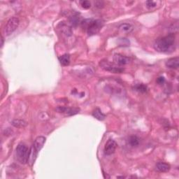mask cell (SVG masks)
<instances>
[{"label": "cell", "instance_id": "obj_13", "mask_svg": "<svg viewBox=\"0 0 179 179\" xmlns=\"http://www.w3.org/2000/svg\"><path fill=\"white\" fill-rule=\"evenodd\" d=\"M118 29L120 32H122V33L128 34L133 31L134 27L132 25L128 24V23H123V24H121L119 26Z\"/></svg>", "mask_w": 179, "mask_h": 179}, {"label": "cell", "instance_id": "obj_10", "mask_svg": "<svg viewBox=\"0 0 179 179\" xmlns=\"http://www.w3.org/2000/svg\"><path fill=\"white\" fill-rule=\"evenodd\" d=\"M165 65L167 68L177 69L179 67V58L178 57H172L166 62Z\"/></svg>", "mask_w": 179, "mask_h": 179}, {"label": "cell", "instance_id": "obj_1", "mask_svg": "<svg viewBox=\"0 0 179 179\" xmlns=\"http://www.w3.org/2000/svg\"><path fill=\"white\" fill-rule=\"evenodd\" d=\"M154 48L157 52H171L176 48V39L174 34H169L165 37L157 39L154 43Z\"/></svg>", "mask_w": 179, "mask_h": 179}, {"label": "cell", "instance_id": "obj_18", "mask_svg": "<svg viewBox=\"0 0 179 179\" xmlns=\"http://www.w3.org/2000/svg\"><path fill=\"white\" fill-rule=\"evenodd\" d=\"M134 89L140 93H145L147 92L148 87L144 84L139 83V84L135 85L134 87Z\"/></svg>", "mask_w": 179, "mask_h": 179}, {"label": "cell", "instance_id": "obj_19", "mask_svg": "<svg viewBox=\"0 0 179 179\" xmlns=\"http://www.w3.org/2000/svg\"><path fill=\"white\" fill-rule=\"evenodd\" d=\"M79 22V17L78 16H73L70 17V22L72 23L73 25L76 26L78 24Z\"/></svg>", "mask_w": 179, "mask_h": 179}, {"label": "cell", "instance_id": "obj_6", "mask_svg": "<svg viewBox=\"0 0 179 179\" xmlns=\"http://www.w3.org/2000/svg\"><path fill=\"white\" fill-rule=\"evenodd\" d=\"M117 148V143L113 139H108L104 146V153L107 155H111L115 152Z\"/></svg>", "mask_w": 179, "mask_h": 179}, {"label": "cell", "instance_id": "obj_14", "mask_svg": "<svg viewBox=\"0 0 179 179\" xmlns=\"http://www.w3.org/2000/svg\"><path fill=\"white\" fill-rule=\"evenodd\" d=\"M139 143H140L139 138L137 136H134V135L130 137L128 139V143L131 147L133 148L137 147V146L139 145Z\"/></svg>", "mask_w": 179, "mask_h": 179}, {"label": "cell", "instance_id": "obj_4", "mask_svg": "<svg viewBox=\"0 0 179 179\" xmlns=\"http://www.w3.org/2000/svg\"><path fill=\"white\" fill-rule=\"evenodd\" d=\"M20 24L19 18L17 17H12L8 20L7 24H6L4 29V34L6 36H9L11 34H13L14 32L16 30V29L18 27Z\"/></svg>", "mask_w": 179, "mask_h": 179}, {"label": "cell", "instance_id": "obj_7", "mask_svg": "<svg viewBox=\"0 0 179 179\" xmlns=\"http://www.w3.org/2000/svg\"><path fill=\"white\" fill-rule=\"evenodd\" d=\"M114 63L118 66H123L128 64L130 62L131 59L130 57L124 56L121 54H115L113 56Z\"/></svg>", "mask_w": 179, "mask_h": 179}, {"label": "cell", "instance_id": "obj_2", "mask_svg": "<svg viewBox=\"0 0 179 179\" xmlns=\"http://www.w3.org/2000/svg\"><path fill=\"white\" fill-rule=\"evenodd\" d=\"M16 153L17 160L22 164H26L28 162L30 149L24 143H19L16 149Z\"/></svg>", "mask_w": 179, "mask_h": 179}, {"label": "cell", "instance_id": "obj_15", "mask_svg": "<svg viewBox=\"0 0 179 179\" xmlns=\"http://www.w3.org/2000/svg\"><path fill=\"white\" fill-rule=\"evenodd\" d=\"M59 62L62 65L65 67L70 64V55L69 54H64L59 57Z\"/></svg>", "mask_w": 179, "mask_h": 179}, {"label": "cell", "instance_id": "obj_23", "mask_svg": "<svg viewBox=\"0 0 179 179\" xmlns=\"http://www.w3.org/2000/svg\"><path fill=\"white\" fill-rule=\"evenodd\" d=\"M95 5H96L97 7L102 8V7H103V6H104V3L102 2H97Z\"/></svg>", "mask_w": 179, "mask_h": 179}, {"label": "cell", "instance_id": "obj_22", "mask_svg": "<svg viewBox=\"0 0 179 179\" xmlns=\"http://www.w3.org/2000/svg\"><path fill=\"white\" fill-rule=\"evenodd\" d=\"M157 83L160 85H163L165 83V78L162 77V76H160V77L157 79Z\"/></svg>", "mask_w": 179, "mask_h": 179}, {"label": "cell", "instance_id": "obj_21", "mask_svg": "<svg viewBox=\"0 0 179 179\" xmlns=\"http://www.w3.org/2000/svg\"><path fill=\"white\" fill-rule=\"evenodd\" d=\"M146 4L147 6V7L148 8H152L156 7V2L154 1H152V0H150V1H147L146 2Z\"/></svg>", "mask_w": 179, "mask_h": 179}, {"label": "cell", "instance_id": "obj_12", "mask_svg": "<svg viewBox=\"0 0 179 179\" xmlns=\"http://www.w3.org/2000/svg\"><path fill=\"white\" fill-rule=\"evenodd\" d=\"M155 167H156V169L160 172H167L171 169V167L169 164L163 162H158Z\"/></svg>", "mask_w": 179, "mask_h": 179}, {"label": "cell", "instance_id": "obj_5", "mask_svg": "<svg viewBox=\"0 0 179 179\" xmlns=\"http://www.w3.org/2000/svg\"><path fill=\"white\" fill-rule=\"evenodd\" d=\"M104 22L101 20H91L88 27L87 28V34L89 36L97 34L101 30L102 27H103Z\"/></svg>", "mask_w": 179, "mask_h": 179}, {"label": "cell", "instance_id": "obj_9", "mask_svg": "<svg viewBox=\"0 0 179 179\" xmlns=\"http://www.w3.org/2000/svg\"><path fill=\"white\" fill-rule=\"evenodd\" d=\"M46 139L44 137H42V136L38 137L37 139H35L32 146H33V147L36 149L38 152H39L43 147V146H44L45 143H46Z\"/></svg>", "mask_w": 179, "mask_h": 179}, {"label": "cell", "instance_id": "obj_3", "mask_svg": "<svg viewBox=\"0 0 179 179\" xmlns=\"http://www.w3.org/2000/svg\"><path fill=\"white\" fill-rule=\"evenodd\" d=\"M99 65L102 69L107 72H109L114 74H120L124 72V69L117 65L115 63L110 62L107 60H102L99 62Z\"/></svg>", "mask_w": 179, "mask_h": 179}, {"label": "cell", "instance_id": "obj_20", "mask_svg": "<svg viewBox=\"0 0 179 179\" xmlns=\"http://www.w3.org/2000/svg\"><path fill=\"white\" fill-rule=\"evenodd\" d=\"M81 7L85 9H88L91 7V3L89 1H81L80 2Z\"/></svg>", "mask_w": 179, "mask_h": 179}, {"label": "cell", "instance_id": "obj_17", "mask_svg": "<svg viewBox=\"0 0 179 179\" xmlns=\"http://www.w3.org/2000/svg\"><path fill=\"white\" fill-rule=\"evenodd\" d=\"M92 116L95 117L96 119H97L99 120H104L106 118V116L98 108H97L94 110V111L92 112Z\"/></svg>", "mask_w": 179, "mask_h": 179}, {"label": "cell", "instance_id": "obj_11", "mask_svg": "<svg viewBox=\"0 0 179 179\" xmlns=\"http://www.w3.org/2000/svg\"><path fill=\"white\" fill-rule=\"evenodd\" d=\"M38 153H39V152H38L37 150L32 146V147L30 149V154H29V158L27 162V163L30 164V166H32L34 164L35 160H37Z\"/></svg>", "mask_w": 179, "mask_h": 179}, {"label": "cell", "instance_id": "obj_24", "mask_svg": "<svg viewBox=\"0 0 179 179\" xmlns=\"http://www.w3.org/2000/svg\"><path fill=\"white\" fill-rule=\"evenodd\" d=\"M3 44H4V39H3V37H2V44H1V46H2Z\"/></svg>", "mask_w": 179, "mask_h": 179}, {"label": "cell", "instance_id": "obj_16", "mask_svg": "<svg viewBox=\"0 0 179 179\" xmlns=\"http://www.w3.org/2000/svg\"><path fill=\"white\" fill-rule=\"evenodd\" d=\"M11 125H12L13 127H17V128H23L27 126V123L26 122L25 120L16 119V120H13V121L11 122Z\"/></svg>", "mask_w": 179, "mask_h": 179}, {"label": "cell", "instance_id": "obj_8", "mask_svg": "<svg viewBox=\"0 0 179 179\" xmlns=\"http://www.w3.org/2000/svg\"><path fill=\"white\" fill-rule=\"evenodd\" d=\"M56 111L59 113H65L67 116H74L79 113L80 109L77 108H69L65 107H59L56 108Z\"/></svg>", "mask_w": 179, "mask_h": 179}]
</instances>
